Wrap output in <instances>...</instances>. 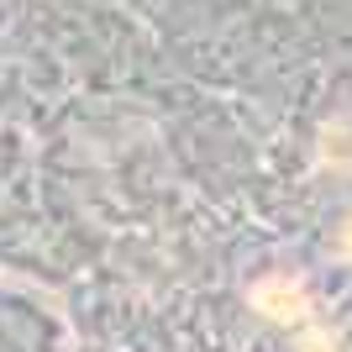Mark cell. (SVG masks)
<instances>
[{
    "label": "cell",
    "instance_id": "obj_1",
    "mask_svg": "<svg viewBox=\"0 0 352 352\" xmlns=\"http://www.w3.org/2000/svg\"><path fill=\"white\" fill-rule=\"evenodd\" d=\"M252 305L274 321H294V316H305V294L294 289V279H263L252 289Z\"/></svg>",
    "mask_w": 352,
    "mask_h": 352
},
{
    "label": "cell",
    "instance_id": "obj_3",
    "mask_svg": "<svg viewBox=\"0 0 352 352\" xmlns=\"http://www.w3.org/2000/svg\"><path fill=\"white\" fill-rule=\"evenodd\" d=\"M337 248H342V258H352V216H347V226H342V236H337Z\"/></svg>",
    "mask_w": 352,
    "mask_h": 352
},
{
    "label": "cell",
    "instance_id": "obj_2",
    "mask_svg": "<svg viewBox=\"0 0 352 352\" xmlns=\"http://www.w3.org/2000/svg\"><path fill=\"white\" fill-rule=\"evenodd\" d=\"M321 153H326V163H331V168L352 174V121H337V126H326Z\"/></svg>",
    "mask_w": 352,
    "mask_h": 352
}]
</instances>
